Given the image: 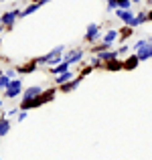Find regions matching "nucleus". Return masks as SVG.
Segmentation results:
<instances>
[{
    "label": "nucleus",
    "mask_w": 152,
    "mask_h": 160,
    "mask_svg": "<svg viewBox=\"0 0 152 160\" xmlns=\"http://www.w3.org/2000/svg\"><path fill=\"white\" fill-rule=\"evenodd\" d=\"M136 57L140 59V61H144V59H150L152 57V39H140L136 41Z\"/></svg>",
    "instance_id": "obj_1"
},
{
    "label": "nucleus",
    "mask_w": 152,
    "mask_h": 160,
    "mask_svg": "<svg viewBox=\"0 0 152 160\" xmlns=\"http://www.w3.org/2000/svg\"><path fill=\"white\" fill-rule=\"evenodd\" d=\"M63 53V47H57V49H53V51H51L49 55H45V57H39L37 59V65H39V63H47V65H55V63H63L61 61V57H59V55Z\"/></svg>",
    "instance_id": "obj_2"
},
{
    "label": "nucleus",
    "mask_w": 152,
    "mask_h": 160,
    "mask_svg": "<svg viewBox=\"0 0 152 160\" xmlns=\"http://www.w3.org/2000/svg\"><path fill=\"white\" fill-rule=\"evenodd\" d=\"M53 98H55V89H49V91H45V93H41L37 99H33V108H39V106H43V103L51 102Z\"/></svg>",
    "instance_id": "obj_3"
},
{
    "label": "nucleus",
    "mask_w": 152,
    "mask_h": 160,
    "mask_svg": "<svg viewBox=\"0 0 152 160\" xmlns=\"http://www.w3.org/2000/svg\"><path fill=\"white\" fill-rule=\"evenodd\" d=\"M118 16H120L128 27H136V16H134L130 10H120V8H118Z\"/></svg>",
    "instance_id": "obj_4"
},
{
    "label": "nucleus",
    "mask_w": 152,
    "mask_h": 160,
    "mask_svg": "<svg viewBox=\"0 0 152 160\" xmlns=\"http://www.w3.org/2000/svg\"><path fill=\"white\" fill-rule=\"evenodd\" d=\"M41 93H43V89H41L39 85H33V87H28V89L24 91L23 99H27V102H33V99H37V98H39Z\"/></svg>",
    "instance_id": "obj_5"
},
{
    "label": "nucleus",
    "mask_w": 152,
    "mask_h": 160,
    "mask_svg": "<svg viewBox=\"0 0 152 160\" xmlns=\"http://www.w3.org/2000/svg\"><path fill=\"white\" fill-rule=\"evenodd\" d=\"M20 87H23V83H20V79H14V81H10V85L6 87V98H16L20 91Z\"/></svg>",
    "instance_id": "obj_6"
},
{
    "label": "nucleus",
    "mask_w": 152,
    "mask_h": 160,
    "mask_svg": "<svg viewBox=\"0 0 152 160\" xmlns=\"http://www.w3.org/2000/svg\"><path fill=\"white\" fill-rule=\"evenodd\" d=\"M23 14V10H10V12H4V16L0 20H2V24H6V27H12V22H14L16 16Z\"/></svg>",
    "instance_id": "obj_7"
},
{
    "label": "nucleus",
    "mask_w": 152,
    "mask_h": 160,
    "mask_svg": "<svg viewBox=\"0 0 152 160\" xmlns=\"http://www.w3.org/2000/svg\"><path fill=\"white\" fill-rule=\"evenodd\" d=\"M47 2H49V0H39V2L31 4V6H27V8H24V10H23V14H20V16H27V14H33V12H35V10H39V8L43 6V4H47Z\"/></svg>",
    "instance_id": "obj_8"
},
{
    "label": "nucleus",
    "mask_w": 152,
    "mask_h": 160,
    "mask_svg": "<svg viewBox=\"0 0 152 160\" xmlns=\"http://www.w3.org/2000/svg\"><path fill=\"white\" fill-rule=\"evenodd\" d=\"M98 35H99V27H98V24H89V27H87L85 39L87 41H95V39H98Z\"/></svg>",
    "instance_id": "obj_9"
},
{
    "label": "nucleus",
    "mask_w": 152,
    "mask_h": 160,
    "mask_svg": "<svg viewBox=\"0 0 152 160\" xmlns=\"http://www.w3.org/2000/svg\"><path fill=\"white\" fill-rule=\"evenodd\" d=\"M81 57H83V51H69V53H67V57H65V61L71 65V63H77Z\"/></svg>",
    "instance_id": "obj_10"
},
{
    "label": "nucleus",
    "mask_w": 152,
    "mask_h": 160,
    "mask_svg": "<svg viewBox=\"0 0 152 160\" xmlns=\"http://www.w3.org/2000/svg\"><path fill=\"white\" fill-rule=\"evenodd\" d=\"M105 69L108 71H118V69H124V63L118 61V59H112V61L105 63Z\"/></svg>",
    "instance_id": "obj_11"
},
{
    "label": "nucleus",
    "mask_w": 152,
    "mask_h": 160,
    "mask_svg": "<svg viewBox=\"0 0 152 160\" xmlns=\"http://www.w3.org/2000/svg\"><path fill=\"white\" fill-rule=\"evenodd\" d=\"M138 63H140V59H138L136 55H132L130 59H126V61H124V69H134Z\"/></svg>",
    "instance_id": "obj_12"
},
{
    "label": "nucleus",
    "mask_w": 152,
    "mask_h": 160,
    "mask_svg": "<svg viewBox=\"0 0 152 160\" xmlns=\"http://www.w3.org/2000/svg\"><path fill=\"white\" fill-rule=\"evenodd\" d=\"M67 69H69V63L63 61V63H59L57 67H53V73H55V75H61V73H65Z\"/></svg>",
    "instance_id": "obj_13"
},
{
    "label": "nucleus",
    "mask_w": 152,
    "mask_h": 160,
    "mask_svg": "<svg viewBox=\"0 0 152 160\" xmlns=\"http://www.w3.org/2000/svg\"><path fill=\"white\" fill-rule=\"evenodd\" d=\"M73 77V75H71V71H65V73H61V75H57V79H55V81L57 83H61V85H65L67 81H69V79Z\"/></svg>",
    "instance_id": "obj_14"
},
{
    "label": "nucleus",
    "mask_w": 152,
    "mask_h": 160,
    "mask_svg": "<svg viewBox=\"0 0 152 160\" xmlns=\"http://www.w3.org/2000/svg\"><path fill=\"white\" fill-rule=\"evenodd\" d=\"M116 57H118V51H104L99 55L101 61H112V59H116Z\"/></svg>",
    "instance_id": "obj_15"
},
{
    "label": "nucleus",
    "mask_w": 152,
    "mask_h": 160,
    "mask_svg": "<svg viewBox=\"0 0 152 160\" xmlns=\"http://www.w3.org/2000/svg\"><path fill=\"white\" fill-rule=\"evenodd\" d=\"M116 37H118V31H108V32H105V37H104V43L105 45H112Z\"/></svg>",
    "instance_id": "obj_16"
},
{
    "label": "nucleus",
    "mask_w": 152,
    "mask_h": 160,
    "mask_svg": "<svg viewBox=\"0 0 152 160\" xmlns=\"http://www.w3.org/2000/svg\"><path fill=\"white\" fill-rule=\"evenodd\" d=\"M79 81H81V79H75V81H69V83H65V85H63V87H61V89H63V91H65V93H67V91H71V89H75V87H77V85H79Z\"/></svg>",
    "instance_id": "obj_17"
},
{
    "label": "nucleus",
    "mask_w": 152,
    "mask_h": 160,
    "mask_svg": "<svg viewBox=\"0 0 152 160\" xmlns=\"http://www.w3.org/2000/svg\"><path fill=\"white\" fill-rule=\"evenodd\" d=\"M35 69H37V63H28V65H24V67H18L20 73H33Z\"/></svg>",
    "instance_id": "obj_18"
},
{
    "label": "nucleus",
    "mask_w": 152,
    "mask_h": 160,
    "mask_svg": "<svg viewBox=\"0 0 152 160\" xmlns=\"http://www.w3.org/2000/svg\"><path fill=\"white\" fill-rule=\"evenodd\" d=\"M8 130H10V122L8 120H0V136H4Z\"/></svg>",
    "instance_id": "obj_19"
},
{
    "label": "nucleus",
    "mask_w": 152,
    "mask_h": 160,
    "mask_svg": "<svg viewBox=\"0 0 152 160\" xmlns=\"http://www.w3.org/2000/svg\"><path fill=\"white\" fill-rule=\"evenodd\" d=\"M116 6L120 8V10H128L130 8V0H116Z\"/></svg>",
    "instance_id": "obj_20"
},
{
    "label": "nucleus",
    "mask_w": 152,
    "mask_h": 160,
    "mask_svg": "<svg viewBox=\"0 0 152 160\" xmlns=\"http://www.w3.org/2000/svg\"><path fill=\"white\" fill-rule=\"evenodd\" d=\"M146 20H148V14H146V12H140V14L136 16V27L142 24V22H146Z\"/></svg>",
    "instance_id": "obj_21"
},
{
    "label": "nucleus",
    "mask_w": 152,
    "mask_h": 160,
    "mask_svg": "<svg viewBox=\"0 0 152 160\" xmlns=\"http://www.w3.org/2000/svg\"><path fill=\"white\" fill-rule=\"evenodd\" d=\"M8 85H10V77H6V75H0V87H4V89H6Z\"/></svg>",
    "instance_id": "obj_22"
},
{
    "label": "nucleus",
    "mask_w": 152,
    "mask_h": 160,
    "mask_svg": "<svg viewBox=\"0 0 152 160\" xmlns=\"http://www.w3.org/2000/svg\"><path fill=\"white\" fill-rule=\"evenodd\" d=\"M130 32H132V28H130V27H124V28H122V37H128Z\"/></svg>",
    "instance_id": "obj_23"
},
{
    "label": "nucleus",
    "mask_w": 152,
    "mask_h": 160,
    "mask_svg": "<svg viewBox=\"0 0 152 160\" xmlns=\"http://www.w3.org/2000/svg\"><path fill=\"white\" fill-rule=\"evenodd\" d=\"M24 118H27V112H20V113H18V120H20V122H23V120H24Z\"/></svg>",
    "instance_id": "obj_24"
},
{
    "label": "nucleus",
    "mask_w": 152,
    "mask_h": 160,
    "mask_svg": "<svg viewBox=\"0 0 152 160\" xmlns=\"http://www.w3.org/2000/svg\"><path fill=\"white\" fill-rule=\"evenodd\" d=\"M148 20H152V12H148Z\"/></svg>",
    "instance_id": "obj_25"
},
{
    "label": "nucleus",
    "mask_w": 152,
    "mask_h": 160,
    "mask_svg": "<svg viewBox=\"0 0 152 160\" xmlns=\"http://www.w3.org/2000/svg\"><path fill=\"white\" fill-rule=\"evenodd\" d=\"M2 27H4V24H2V20H0V31H2Z\"/></svg>",
    "instance_id": "obj_26"
},
{
    "label": "nucleus",
    "mask_w": 152,
    "mask_h": 160,
    "mask_svg": "<svg viewBox=\"0 0 152 160\" xmlns=\"http://www.w3.org/2000/svg\"><path fill=\"white\" fill-rule=\"evenodd\" d=\"M130 2H140V0H130Z\"/></svg>",
    "instance_id": "obj_27"
},
{
    "label": "nucleus",
    "mask_w": 152,
    "mask_h": 160,
    "mask_svg": "<svg viewBox=\"0 0 152 160\" xmlns=\"http://www.w3.org/2000/svg\"><path fill=\"white\" fill-rule=\"evenodd\" d=\"M0 118H2V112H0Z\"/></svg>",
    "instance_id": "obj_28"
},
{
    "label": "nucleus",
    "mask_w": 152,
    "mask_h": 160,
    "mask_svg": "<svg viewBox=\"0 0 152 160\" xmlns=\"http://www.w3.org/2000/svg\"><path fill=\"white\" fill-rule=\"evenodd\" d=\"M35 2H39V0H35Z\"/></svg>",
    "instance_id": "obj_29"
}]
</instances>
